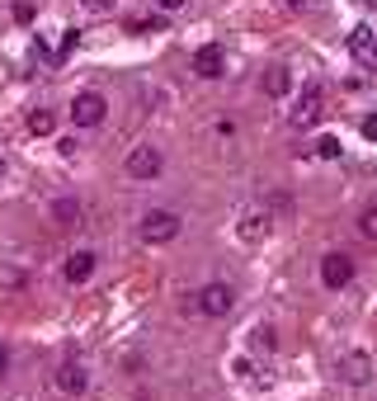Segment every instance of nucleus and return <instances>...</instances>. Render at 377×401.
Listing matches in <instances>:
<instances>
[{"instance_id": "f257e3e1", "label": "nucleus", "mask_w": 377, "mask_h": 401, "mask_svg": "<svg viewBox=\"0 0 377 401\" xmlns=\"http://www.w3.org/2000/svg\"><path fill=\"white\" fill-rule=\"evenodd\" d=\"M236 307V293H231V283H203L198 293H193V312L198 317H226Z\"/></svg>"}, {"instance_id": "a211bd4d", "label": "nucleus", "mask_w": 377, "mask_h": 401, "mask_svg": "<svg viewBox=\"0 0 377 401\" xmlns=\"http://www.w3.org/2000/svg\"><path fill=\"white\" fill-rule=\"evenodd\" d=\"M316 156H321V160H335V156H340V142H335V137H321V142H316Z\"/></svg>"}, {"instance_id": "412c9836", "label": "nucleus", "mask_w": 377, "mask_h": 401, "mask_svg": "<svg viewBox=\"0 0 377 401\" xmlns=\"http://www.w3.org/2000/svg\"><path fill=\"white\" fill-rule=\"evenodd\" d=\"M14 19H19V24H28V19H33V5H28V0H19V5H14Z\"/></svg>"}, {"instance_id": "2eb2a0df", "label": "nucleus", "mask_w": 377, "mask_h": 401, "mask_svg": "<svg viewBox=\"0 0 377 401\" xmlns=\"http://www.w3.org/2000/svg\"><path fill=\"white\" fill-rule=\"evenodd\" d=\"M28 133H38V137L57 133V113L52 109H28Z\"/></svg>"}, {"instance_id": "0eeeda50", "label": "nucleus", "mask_w": 377, "mask_h": 401, "mask_svg": "<svg viewBox=\"0 0 377 401\" xmlns=\"http://www.w3.org/2000/svg\"><path fill=\"white\" fill-rule=\"evenodd\" d=\"M321 283L325 288H349L354 283V260L340 255V250H330V255L321 260Z\"/></svg>"}, {"instance_id": "1a4fd4ad", "label": "nucleus", "mask_w": 377, "mask_h": 401, "mask_svg": "<svg viewBox=\"0 0 377 401\" xmlns=\"http://www.w3.org/2000/svg\"><path fill=\"white\" fill-rule=\"evenodd\" d=\"M349 57H354V62H363V66H373V62H377V33L368 24L349 28Z\"/></svg>"}, {"instance_id": "6ab92c4d", "label": "nucleus", "mask_w": 377, "mask_h": 401, "mask_svg": "<svg viewBox=\"0 0 377 401\" xmlns=\"http://www.w3.org/2000/svg\"><path fill=\"white\" fill-rule=\"evenodd\" d=\"M85 10H90V15H108V10H113V5H118V0H81Z\"/></svg>"}, {"instance_id": "20e7f679", "label": "nucleus", "mask_w": 377, "mask_h": 401, "mask_svg": "<svg viewBox=\"0 0 377 401\" xmlns=\"http://www.w3.org/2000/svg\"><path fill=\"white\" fill-rule=\"evenodd\" d=\"M321 113H325V95H321V90H316V85H307V90H302V100H297V109H293V118H288V123H293L297 133H307V128H316V123H321Z\"/></svg>"}, {"instance_id": "9d476101", "label": "nucleus", "mask_w": 377, "mask_h": 401, "mask_svg": "<svg viewBox=\"0 0 377 401\" xmlns=\"http://www.w3.org/2000/svg\"><path fill=\"white\" fill-rule=\"evenodd\" d=\"M57 392H66V397H81L85 387H90V373H85L81 364H76V359H66V364H61V369H57Z\"/></svg>"}, {"instance_id": "9b49d317", "label": "nucleus", "mask_w": 377, "mask_h": 401, "mask_svg": "<svg viewBox=\"0 0 377 401\" xmlns=\"http://www.w3.org/2000/svg\"><path fill=\"white\" fill-rule=\"evenodd\" d=\"M95 269H99V255H95V250H76V255L61 265V274H66V283H90Z\"/></svg>"}, {"instance_id": "b1692460", "label": "nucleus", "mask_w": 377, "mask_h": 401, "mask_svg": "<svg viewBox=\"0 0 377 401\" xmlns=\"http://www.w3.org/2000/svg\"><path fill=\"white\" fill-rule=\"evenodd\" d=\"M5 369H10V349L0 345V373H5Z\"/></svg>"}, {"instance_id": "6e6552de", "label": "nucleus", "mask_w": 377, "mask_h": 401, "mask_svg": "<svg viewBox=\"0 0 377 401\" xmlns=\"http://www.w3.org/2000/svg\"><path fill=\"white\" fill-rule=\"evenodd\" d=\"M193 71H198V80H217L226 71V53H222L217 43H203V48L193 53Z\"/></svg>"}, {"instance_id": "423d86ee", "label": "nucleus", "mask_w": 377, "mask_h": 401, "mask_svg": "<svg viewBox=\"0 0 377 401\" xmlns=\"http://www.w3.org/2000/svg\"><path fill=\"white\" fill-rule=\"evenodd\" d=\"M335 373H340V382H349V387H363V382L373 377V359H368L363 349H349V354L335 364Z\"/></svg>"}, {"instance_id": "4468645a", "label": "nucleus", "mask_w": 377, "mask_h": 401, "mask_svg": "<svg viewBox=\"0 0 377 401\" xmlns=\"http://www.w3.org/2000/svg\"><path fill=\"white\" fill-rule=\"evenodd\" d=\"M236 232H241V241H250V245H255V241H264V232H269V227H264V213H255V208H250V213L241 217V227H236Z\"/></svg>"}, {"instance_id": "39448f33", "label": "nucleus", "mask_w": 377, "mask_h": 401, "mask_svg": "<svg viewBox=\"0 0 377 401\" xmlns=\"http://www.w3.org/2000/svg\"><path fill=\"white\" fill-rule=\"evenodd\" d=\"M161 165H165L161 147H133L128 160H123V170H128L133 180H156V175H161Z\"/></svg>"}, {"instance_id": "4be33fe9", "label": "nucleus", "mask_w": 377, "mask_h": 401, "mask_svg": "<svg viewBox=\"0 0 377 401\" xmlns=\"http://www.w3.org/2000/svg\"><path fill=\"white\" fill-rule=\"evenodd\" d=\"M363 137H368V142H377V113H368V118H363Z\"/></svg>"}, {"instance_id": "ddd939ff", "label": "nucleus", "mask_w": 377, "mask_h": 401, "mask_svg": "<svg viewBox=\"0 0 377 401\" xmlns=\"http://www.w3.org/2000/svg\"><path fill=\"white\" fill-rule=\"evenodd\" d=\"M260 90H264L269 100H283V95L293 90V71H288V66H269V71L260 76Z\"/></svg>"}, {"instance_id": "f8f14e48", "label": "nucleus", "mask_w": 377, "mask_h": 401, "mask_svg": "<svg viewBox=\"0 0 377 401\" xmlns=\"http://www.w3.org/2000/svg\"><path fill=\"white\" fill-rule=\"evenodd\" d=\"M81 217H85L81 198H57V203H52V227H57V232H76Z\"/></svg>"}, {"instance_id": "dca6fc26", "label": "nucleus", "mask_w": 377, "mask_h": 401, "mask_svg": "<svg viewBox=\"0 0 377 401\" xmlns=\"http://www.w3.org/2000/svg\"><path fill=\"white\" fill-rule=\"evenodd\" d=\"M358 236L377 241V208H363V213H358Z\"/></svg>"}, {"instance_id": "f03ea898", "label": "nucleus", "mask_w": 377, "mask_h": 401, "mask_svg": "<svg viewBox=\"0 0 377 401\" xmlns=\"http://www.w3.org/2000/svg\"><path fill=\"white\" fill-rule=\"evenodd\" d=\"M104 113H108V100L99 90H81V95L71 100V123H76V128H99Z\"/></svg>"}, {"instance_id": "aec40b11", "label": "nucleus", "mask_w": 377, "mask_h": 401, "mask_svg": "<svg viewBox=\"0 0 377 401\" xmlns=\"http://www.w3.org/2000/svg\"><path fill=\"white\" fill-rule=\"evenodd\" d=\"M76 43H81V33H76V28H66V38H61V57L76 53Z\"/></svg>"}, {"instance_id": "393cba45", "label": "nucleus", "mask_w": 377, "mask_h": 401, "mask_svg": "<svg viewBox=\"0 0 377 401\" xmlns=\"http://www.w3.org/2000/svg\"><path fill=\"white\" fill-rule=\"evenodd\" d=\"M288 5H307V0H288Z\"/></svg>"}, {"instance_id": "5701e85b", "label": "nucleus", "mask_w": 377, "mask_h": 401, "mask_svg": "<svg viewBox=\"0 0 377 401\" xmlns=\"http://www.w3.org/2000/svg\"><path fill=\"white\" fill-rule=\"evenodd\" d=\"M156 10H184V0H156Z\"/></svg>"}, {"instance_id": "7ed1b4c3", "label": "nucleus", "mask_w": 377, "mask_h": 401, "mask_svg": "<svg viewBox=\"0 0 377 401\" xmlns=\"http://www.w3.org/2000/svg\"><path fill=\"white\" fill-rule=\"evenodd\" d=\"M137 236L146 241V245H165V241H175V236H180V217H175V213H165V208H156V213H146V217H142Z\"/></svg>"}, {"instance_id": "f3484780", "label": "nucleus", "mask_w": 377, "mask_h": 401, "mask_svg": "<svg viewBox=\"0 0 377 401\" xmlns=\"http://www.w3.org/2000/svg\"><path fill=\"white\" fill-rule=\"evenodd\" d=\"M250 345H255V349H278V335H273L269 326H255V335H250Z\"/></svg>"}]
</instances>
